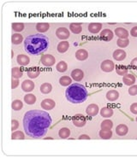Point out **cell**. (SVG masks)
Here are the masks:
<instances>
[{
    "label": "cell",
    "instance_id": "6da1fadb",
    "mask_svg": "<svg viewBox=\"0 0 137 158\" xmlns=\"http://www.w3.org/2000/svg\"><path fill=\"white\" fill-rule=\"evenodd\" d=\"M52 120L47 112L39 110L26 112L23 117V128L26 134L34 138H40L46 134Z\"/></svg>",
    "mask_w": 137,
    "mask_h": 158
},
{
    "label": "cell",
    "instance_id": "7a4b0ae2",
    "mask_svg": "<svg viewBox=\"0 0 137 158\" xmlns=\"http://www.w3.org/2000/svg\"><path fill=\"white\" fill-rule=\"evenodd\" d=\"M50 45V40L42 34H32L24 40V50L29 55L39 56L46 52Z\"/></svg>",
    "mask_w": 137,
    "mask_h": 158
},
{
    "label": "cell",
    "instance_id": "3957f363",
    "mask_svg": "<svg viewBox=\"0 0 137 158\" xmlns=\"http://www.w3.org/2000/svg\"><path fill=\"white\" fill-rule=\"evenodd\" d=\"M65 96L68 102L77 104L85 102L88 97V92L83 85L79 83H74L66 89Z\"/></svg>",
    "mask_w": 137,
    "mask_h": 158
},
{
    "label": "cell",
    "instance_id": "277c9868",
    "mask_svg": "<svg viewBox=\"0 0 137 158\" xmlns=\"http://www.w3.org/2000/svg\"><path fill=\"white\" fill-rule=\"evenodd\" d=\"M41 63L46 66V67H51L53 66L56 63L55 57L52 55H50V54H45L41 56Z\"/></svg>",
    "mask_w": 137,
    "mask_h": 158
},
{
    "label": "cell",
    "instance_id": "5b68a950",
    "mask_svg": "<svg viewBox=\"0 0 137 158\" xmlns=\"http://www.w3.org/2000/svg\"><path fill=\"white\" fill-rule=\"evenodd\" d=\"M100 68H101V69L104 72H112L114 70V68H115V64L111 60H106V61L102 62V63L100 65Z\"/></svg>",
    "mask_w": 137,
    "mask_h": 158
},
{
    "label": "cell",
    "instance_id": "8992f818",
    "mask_svg": "<svg viewBox=\"0 0 137 158\" xmlns=\"http://www.w3.org/2000/svg\"><path fill=\"white\" fill-rule=\"evenodd\" d=\"M56 35L61 40H66L67 38H68L70 34L66 27H59L56 31Z\"/></svg>",
    "mask_w": 137,
    "mask_h": 158
},
{
    "label": "cell",
    "instance_id": "52a82bcc",
    "mask_svg": "<svg viewBox=\"0 0 137 158\" xmlns=\"http://www.w3.org/2000/svg\"><path fill=\"white\" fill-rule=\"evenodd\" d=\"M40 106H41V108H43L44 110H51L52 109L55 108L56 103L52 99L46 98V99H44L42 102H41Z\"/></svg>",
    "mask_w": 137,
    "mask_h": 158
},
{
    "label": "cell",
    "instance_id": "ba28073f",
    "mask_svg": "<svg viewBox=\"0 0 137 158\" xmlns=\"http://www.w3.org/2000/svg\"><path fill=\"white\" fill-rule=\"evenodd\" d=\"M72 122L76 127H83V126H85L86 125L87 120H86V118L83 115H77L73 118Z\"/></svg>",
    "mask_w": 137,
    "mask_h": 158
},
{
    "label": "cell",
    "instance_id": "9c48e42d",
    "mask_svg": "<svg viewBox=\"0 0 137 158\" xmlns=\"http://www.w3.org/2000/svg\"><path fill=\"white\" fill-rule=\"evenodd\" d=\"M34 87H35L34 83L32 81H29V80H26L21 83V89L25 92H32L34 89Z\"/></svg>",
    "mask_w": 137,
    "mask_h": 158
},
{
    "label": "cell",
    "instance_id": "30bf717a",
    "mask_svg": "<svg viewBox=\"0 0 137 158\" xmlns=\"http://www.w3.org/2000/svg\"><path fill=\"white\" fill-rule=\"evenodd\" d=\"M98 106L95 103L89 104L86 109V114L88 116H95L98 115Z\"/></svg>",
    "mask_w": 137,
    "mask_h": 158
},
{
    "label": "cell",
    "instance_id": "8fae6325",
    "mask_svg": "<svg viewBox=\"0 0 137 158\" xmlns=\"http://www.w3.org/2000/svg\"><path fill=\"white\" fill-rule=\"evenodd\" d=\"M113 32L111 29H104L99 34L100 38L105 41H111L113 38Z\"/></svg>",
    "mask_w": 137,
    "mask_h": 158
},
{
    "label": "cell",
    "instance_id": "7c38bea8",
    "mask_svg": "<svg viewBox=\"0 0 137 158\" xmlns=\"http://www.w3.org/2000/svg\"><path fill=\"white\" fill-rule=\"evenodd\" d=\"M83 77H84V73H83L82 70L79 69V68L74 69L71 72V78L74 81H80L83 79Z\"/></svg>",
    "mask_w": 137,
    "mask_h": 158
},
{
    "label": "cell",
    "instance_id": "4fadbf2b",
    "mask_svg": "<svg viewBox=\"0 0 137 158\" xmlns=\"http://www.w3.org/2000/svg\"><path fill=\"white\" fill-rule=\"evenodd\" d=\"M125 57H126V52L124 50L118 49V50H116L113 52V58L116 61H118V62L124 61L125 59Z\"/></svg>",
    "mask_w": 137,
    "mask_h": 158
},
{
    "label": "cell",
    "instance_id": "5bb4252c",
    "mask_svg": "<svg viewBox=\"0 0 137 158\" xmlns=\"http://www.w3.org/2000/svg\"><path fill=\"white\" fill-rule=\"evenodd\" d=\"M17 63L21 66H28L30 63V58L27 55L21 54L17 56Z\"/></svg>",
    "mask_w": 137,
    "mask_h": 158
},
{
    "label": "cell",
    "instance_id": "9a60e30c",
    "mask_svg": "<svg viewBox=\"0 0 137 158\" xmlns=\"http://www.w3.org/2000/svg\"><path fill=\"white\" fill-rule=\"evenodd\" d=\"M88 57V52L84 49H80L76 52V58L78 61H85Z\"/></svg>",
    "mask_w": 137,
    "mask_h": 158
},
{
    "label": "cell",
    "instance_id": "2e32d148",
    "mask_svg": "<svg viewBox=\"0 0 137 158\" xmlns=\"http://www.w3.org/2000/svg\"><path fill=\"white\" fill-rule=\"evenodd\" d=\"M101 28H102V24L101 23L94 22V23H90L88 25V31L91 34H98V32H100Z\"/></svg>",
    "mask_w": 137,
    "mask_h": 158
},
{
    "label": "cell",
    "instance_id": "e0dca14e",
    "mask_svg": "<svg viewBox=\"0 0 137 158\" xmlns=\"http://www.w3.org/2000/svg\"><path fill=\"white\" fill-rule=\"evenodd\" d=\"M119 98V92L116 90H110L108 91L106 93V98L107 100L114 102L116 100H117Z\"/></svg>",
    "mask_w": 137,
    "mask_h": 158
},
{
    "label": "cell",
    "instance_id": "ac0fdd59",
    "mask_svg": "<svg viewBox=\"0 0 137 158\" xmlns=\"http://www.w3.org/2000/svg\"><path fill=\"white\" fill-rule=\"evenodd\" d=\"M128 132V128L124 124H120L116 127V132L119 136H125Z\"/></svg>",
    "mask_w": 137,
    "mask_h": 158
},
{
    "label": "cell",
    "instance_id": "d6986e66",
    "mask_svg": "<svg viewBox=\"0 0 137 158\" xmlns=\"http://www.w3.org/2000/svg\"><path fill=\"white\" fill-rule=\"evenodd\" d=\"M116 35L119 38H128V32L126 29H124V27H117L115 29Z\"/></svg>",
    "mask_w": 137,
    "mask_h": 158
},
{
    "label": "cell",
    "instance_id": "ffe728a7",
    "mask_svg": "<svg viewBox=\"0 0 137 158\" xmlns=\"http://www.w3.org/2000/svg\"><path fill=\"white\" fill-rule=\"evenodd\" d=\"M123 82L127 85H133L135 82V77L131 74H127L123 78Z\"/></svg>",
    "mask_w": 137,
    "mask_h": 158
},
{
    "label": "cell",
    "instance_id": "44dd1931",
    "mask_svg": "<svg viewBox=\"0 0 137 158\" xmlns=\"http://www.w3.org/2000/svg\"><path fill=\"white\" fill-rule=\"evenodd\" d=\"M39 74H40V70L37 68H30L27 69V74L31 79L37 78L39 75Z\"/></svg>",
    "mask_w": 137,
    "mask_h": 158
},
{
    "label": "cell",
    "instance_id": "7402d4cb",
    "mask_svg": "<svg viewBox=\"0 0 137 158\" xmlns=\"http://www.w3.org/2000/svg\"><path fill=\"white\" fill-rule=\"evenodd\" d=\"M68 47H69V44L68 41L64 40V41H61V42L57 45V51L59 53H65L66 51H68Z\"/></svg>",
    "mask_w": 137,
    "mask_h": 158
},
{
    "label": "cell",
    "instance_id": "603a6c76",
    "mask_svg": "<svg viewBox=\"0 0 137 158\" xmlns=\"http://www.w3.org/2000/svg\"><path fill=\"white\" fill-rule=\"evenodd\" d=\"M99 137L103 139H110L112 137V131L111 130H107V129H101L99 132Z\"/></svg>",
    "mask_w": 137,
    "mask_h": 158
},
{
    "label": "cell",
    "instance_id": "cb8c5ba5",
    "mask_svg": "<svg viewBox=\"0 0 137 158\" xmlns=\"http://www.w3.org/2000/svg\"><path fill=\"white\" fill-rule=\"evenodd\" d=\"M69 30L73 34H79L82 30V27H81V23H71L69 25Z\"/></svg>",
    "mask_w": 137,
    "mask_h": 158
},
{
    "label": "cell",
    "instance_id": "d4e9b609",
    "mask_svg": "<svg viewBox=\"0 0 137 158\" xmlns=\"http://www.w3.org/2000/svg\"><path fill=\"white\" fill-rule=\"evenodd\" d=\"M100 115H101V116L106 117V118L111 117L113 115V110L109 108V107H105L100 110Z\"/></svg>",
    "mask_w": 137,
    "mask_h": 158
},
{
    "label": "cell",
    "instance_id": "484cf974",
    "mask_svg": "<svg viewBox=\"0 0 137 158\" xmlns=\"http://www.w3.org/2000/svg\"><path fill=\"white\" fill-rule=\"evenodd\" d=\"M22 40H23L22 35L18 34V33H17V34H14L12 35V37H11V42H12L13 45H15L21 44V43L22 42Z\"/></svg>",
    "mask_w": 137,
    "mask_h": 158
},
{
    "label": "cell",
    "instance_id": "4316f807",
    "mask_svg": "<svg viewBox=\"0 0 137 158\" xmlns=\"http://www.w3.org/2000/svg\"><path fill=\"white\" fill-rule=\"evenodd\" d=\"M40 92L43 94H48L50 93L52 90V85L50 83H44L40 85Z\"/></svg>",
    "mask_w": 137,
    "mask_h": 158
},
{
    "label": "cell",
    "instance_id": "83f0119b",
    "mask_svg": "<svg viewBox=\"0 0 137 158\" xmlns=\"http://www.w3.org/2000/svg\"><path fill=\"white\" fill-rule=\"evenodd\" d=\"M50 28V24L49 23H37L36 24V29L40 34L46 32L47 30Z\"/></svg>",
    "mask_w": 137,
    "mask_h": 158
},
{
    "label": "cell",
    "instance_id": "f1b7e54d",
    "mask_svg": "<svg viewBox=\"0 0 137 158\" xmlns=\"http://www.w3.org/2000/svg\"><path fill=\"white\" fill-rule=\"evenodd\" d=\"M116 72L120 76H124L128 74V68L124 65H118L116 68Z\"/></svg>",
    "mask_w": 137,
    "mask_h": 158
},
{
    "label": "cell",
    "instance_id": "f546056e",
    "mask_svg": "<svg viewBox=\"0 0 137 158\" xmlns=\"http://www.w3.org/2000/svg\"><path fill=\"white\" fill-rule=\"evenodd\" d=\"M71 82H72L71 78H69V77L67 76V75L62 76L59 79V83L62 86H68V85H69L71 84Z\"/></svg>",
    "mask_w": 137,
    "mask_h": 158
},
{
    "label": "cell",
    "instance_id": "4dcf8cb0",
    "mask_svg": "<svg viewBox=\"0 0 137 158\" xmlns=\"http://www.w3.org/2000/svg\"><path fill=\"white\" fill-rule=\"evenodd\" d=\"M58 135L61 138H68L70 135V130L67 127L62 128L58 132Z\"/></svg>",
    "mask_w": 137,
    "mask_h": 158
},
{
    "label": "cell",
    "instance_id": "1f68e13d",
    "mask_svg": "<svg viewBox=\"0 0 137 158\" xmlns=\"http://www.w3.org/2000/svg\"><path fill=\"white\" fill-rule=\"evenodd\" d=\"M11 74H12V78L20 79L23 75V73H22V71L18 67H15L11 70Z\"/></svg>",
    "mask_w": 137,
    "mask_h": 158
},
{
    "label": "cell",
    "instance_id": "d6a6232c",
    "mask_svg": "<svg viewBox=\"0 0 137 158\" xmlns=\"http://www.w3.org/2000/svg\"><path fill=\"white\" fill-rule=\"evenodd\" d=\"M24 101L27 104H34L36 102V97L33 94H27L24 97Z\"/></svg>",
    "mask_w": 137,
    "mask_h": 158
},
{
    "label": "cell",
    "instance_id": "836d02e7",
    "mask_svg": "<svg viewBox=\"0 0 137 158\" xmlns=\"http://www.w3.org/2000/svg\"><path fill=\"white\" fill-rule=\"evenodd\" d=\"M56 68H57V70L58 72L64 73L67 70V68H68V65H67V63H66L65 62L61 61V62H59L57 64Z\"/></svg>",
    "mask_w": 137,
    "mask_h": 158
},
{
    "label": "cell",
    "instance_id": "e575fe53",
    "mask_svg": "<svg viewBox=\"0 0 137 158\" xmlns=\"http://www.w3.org/2000/svg\"><path fill=\"white\" fill-rule=\"evenodd\" d=\"M11 106H12L13 110H21V109L23 108V103H22V102H21V100L17 99V100H14V101H13Z\"/></svg>",
    "mask_w": 137,
    "mask_h": 158
},
{
    "label": "cell",
    "instance_id": "d590c367",
    "mask_svg": "<svg viewBox=\"0 0 137 158\" xmlns=\"http://www.w3.org/2000/svg\"><path fill=\"white\" fill-rule=\"evenodd\" d=\"M113 127V122L110 120H103L101 123V129H107V130H111Z\"/></svg>",
    "mask_w": 137,
    "mask_h": 158
},
{
    "label": "cell",
    "instance_id": "8d00e7d4",
    "mask_svg": "<svg viewBox=\"0 0 137 158\" xmlns=\"http://www.w3.org/2000/svg\"><path fill=\"white\" fill-rule=\"evenodd\" d=\"M117 44L120 48H125L128 45L129 40H128V38H118L117 41Z\"/></svg>",
    "mask_w": 137,
    "mask_h": 158
},
{
    "label": "cell",
    "instance_id": "74e56055",
    "mask_svg": "<svg viewBox=\"0 0 137 158\" xmlns=\"http://www.w3.org/2000/svg\"><path fill=\"white\" fill-rule=\"evenodd\" d=\"M24 133L21 131H16V132H12V136L11 138L12 139H24Z\"/></svg>",
    "mask_w": 137,
    "mask_h": 158
},
{
    "label": "cell",
    "instance_id": "f35d334b",
    "mask_svg": "<svg viewBox=\"0 0 137 158\" xmlns=\"http://www.w3.org/2000/svg\"><path fill=\"white\" fill-rule=\"evenodd\" d=\"M23 28H24V24L23 23H19V22L12 23V29L15 32H21Z\"/></svg>",
    "mask_w": 137,
    "mask_h": 158
},
{
    "label": "cell",
    "instance_id": "ab89813d",
    "mask_svg": "<svg viewBox=\"0 0 137 158\" xmlns=\"http://www.w3.org/2000/svg\"><path fill=\"white\" fill-rule=\"evenodd\" d=\"M128 94L130 96H135L137 95V85H132L128 89Z\"/></svg>",
    "mask_w": 137,
    "mask_h": 158
},
{
    "label": "cell",
    "instance_id": "60d3db41",
    "mask_svg": "<svg viewBox=\"0 0 137 158\" xmlns=\"http://www.w3.org/2000/svg\"><path fill=\"white\" fill-rule=\"evenodd\" d=\"M18 127H19V122L17 121V120L13 119L11 120V130H12V132L16 131Z\"/></svg>",
    "mask_w": 137,
    "mask_h": 158
},
{
    "label": "cell",
    "instance_id": "b9f144b4",
    "mask_svg": "<svg viewBox=\"0 0 137 158\" xmlns=\"http://www.w3.org/2000/svg\"><path fill=\"white\" fill-rule=\"evenodd\" d=\"M18 85H19V80L16 79V78H12V81H11V88L12 89H16Z\"/></svg>",
    "mask_w": 137,
    "mask_h": 158
},
{
    "label": "cell",
    "instance_id": "7bdbcfd3",
    "mask_svg": "<svg viewBox=\"0 0 137 158\" xmlns=\"http://www.w3.org/2000/svg\"><path fill=\"white\" fill-rule=\"evenodd\" d=\"M130 111L132 112L133 114L137 115V102H134L131 104L130 106Z\"/></svg>",
    "mask_w": 137,
    "mask_h": 158
},
{
    "label": "cell",
    "instance_id": "ee69618b",
    "mask_svg": "<svg viewBox=\"0 0 137 158\" xmlns=\"http://www.w3.org/2000/svg\"><path fill=\"white\" fill-rule=\"evenodd\" d=\"M130 34L133 37H137V27H134L131 31H130Z\"/></svg>",
    "mask_w": 137,
    "mask_h": 158
},
{
    "label": "cell",
    "instance_id": "f6af8a7d",
    "mask_svg": "<svg viewBox=\"0 0 137 158\" xmlns=\"http://www.w3.org/2000/svg\"><path fill=\"white\" fill-rule=\"evenodd\" d=\"M130 65L134 67V68H137V57L135 58H134V59L131 61V63H130Z\"/></svg>",
    "mask_w": 137,
    "mask_h": 158
},
{
    "label": "cell",
    "instance_id": "bcb514c9",
    "mask_svg": "<svg viewBox=\"0 0 137 158\" xmlns=\"http://www.w3.org/2000/svg\"><path fill=\"white\" fill-rule=\"evenodd\" d=\"M79 139H90V137L83 134V135H81V136L79 137Z\"/></svg>",
    "mask_w": 137,
    "mask_h": 158
},
{
    "label": "cell",
    "instance_id": "7dc6e473",
    "mask_svg": "<svg viewBox=\"0 0 137 158\" xmlns=\"http://www.w3.org/2000/svg\"><path fill=\"white\" fill-rule=\"evenodd\" d=\"M46 139H52L51 138H46Z\"/></svg>",
    "mask_w": 137,
    "mask_h": 158
},
{
    "label": "cell",
    "instance_id": "c3c4849f",
    "mask_svg": "<svg viewBox=\"0 0 137 158\" xmlns=\"http://www.w3.org/2000/svg\"><path fill=\"white\" fill-rule=\"evenodd\" d=\"M135 120H136V122H137V117H136V119H135Z\"/></svg>",
    "mask_w": 137,
    "mask_h": 158
}]
</instances>
